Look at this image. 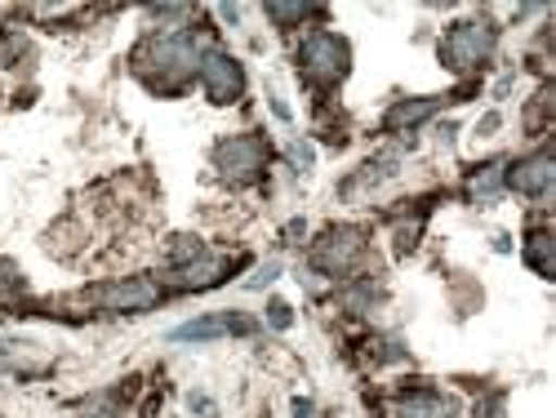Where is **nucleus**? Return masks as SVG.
I'll return each mask as SVG.
<instances>
[{"instance_id":"obj_1","label":"nucleus","mask_w":556,"mask_h":418,"mask_svg":"<svg viewBox=\"0 0 556 418\" xmlns=\"http://www.w3.org/2000/svg\"><path fill=\"white\" fill-rule=\"evenodd\" d=\"M441 54H445V67H454V72L481 67L494 54V27L490 23H454Z\"/></svg>"},{"instance_id":"obj_2","label":"nucleus","mask_w":556,"mask_h":418,"mask_svg":"<svg viewBox=\"0 0 556 418\" xmlns=\"http://www.w3.org/2000/svg\"><path fill=\"white\" fill-rule=\"evenodd\" d=\"M299 67H303V76L316 80V85H334V80L348 76V45H343L339 36H330V31H316V36L303 40Z\"/></svg>"},{"instance_id":"obj_3","label":"nucleus","mask_w":556,"mask_h":418,"mask_svg":"<svg viewBox=\"0 0 556 418\" xmlns=\"http://www.w3.org/2000/svg\"><path fill=\"white\" fill-rule=\"evenodd\" d=\"M138 63L156 67L165 80H178V76H188L192 67H201V50H197L192 36H165V40L148 45V50L138 54Z\"/></svg>"},{"instance_id":"obj_4","label":"nucleus","mask_w":556,"mask_h":418,"mask_svg":"<svg viewBox=\"0 0 556 418\" xmlns=\"http://www.w3.org/2000/svg\"><path fill=\"white\" fill-rule=\"evenodd\" d=\"M267 161V148H263V138L254 134H237V138H227V143H218L214 152V165L231 178V182H250Z\"/></svg>"},{"instance_id":"obj_5","label":"nucleus","mask_w":556,"mask_h":418,"mask_svg":"<svg viewBox=\"0 0 556 418\" xmlns=\"http://www.w3.org/2000/svg\"><path fill=\"white\" fill-rule=\"evenodd\" d=\"M94 303L108 307V312H148V307L161 303V286L148 281V276H129V281L94 290Z\"/></svg>"},{"instance_id":"obj_6","label":"nucleus","mask_w":556,"mask_h":418,"mask_svg":"<svg viewBox=\"0 0 556 418\" xmlns=\"http://www.w3.org/2000/svg\"><path fill=\"white\" fill-rule=\"evenodd\" d=\"M361 254H365V237H361L356 227H330L326 237L316 241V250H312V258H316L320 271H348Z\"/></svg>"},{"instance_id":"obj_7","label":"nucleus","mask_w":556,"mask_h":418,"mask_svg":"<svg viewBox=\"0 0 556 418\" xmlns=\"http://www.w3.org/2000/svg\"><path fill=\"white\" fill-rule=\"evenodd\" d=\"M201 85L214 103H237L241 89H245V76H241V63L227 59V54H205L201 59Z\"/></svg>"},{"instance_id":"obj_8","label":"nucleus","mask_w":556,"mask_h":418,"mask_svg":"<svg viewBox=\"0 0 556 418\" xmlns=\"http://www.w3.org/2000/svg\"><path fill=\"white\" fill-rule=\"evenodd\" d=\"M552 156L547 152H539V156H530V161H521L513 174H507V182L521 192V197H547L552 192Z\"/></svg>"},{"instance_id":"obj_9","label":"nucleus","mask_w":556,"mask_h":418,"mask_svg":"<svg viewBox=\"0 0 556 418\" xmlns=\"http://www.w3.org/2000/svg\"><path fill=\"white\" fill-rule=\"evenodd\" d=\"M250 320H237V316H205V320H192V325H178L169 339L178 343H210V339H223V334H245Z\"/></svg>"},{"instance_id":"obj_10","label":"nucleus","mask_w":556,"mask_h":418,"mask_svg":"<svg viewBox=\"0 0 556 418\" xmlns=\"http://www.w3.org/2000/svg\"><path fill=\"white\" fill-rule=\"evenodd\" d=\"M458 405L441 392H405L396 401V418H454Z\"/></svg>"},{"instance_id":"obj_11","label":"nucleus","mask_w":556,"mask_h":418,"mask_svg":"<svg viewBox=\"0 0 556 418\" xmlns=\"http://www.w3.org/2000/svg\"><path fill=\"white\" fill-rule=\"evenodd\" d=\"M174 276H178V286H182V290H210V286H218L223 276H227V263L201 254V258H192V263H182Z\"/></svg>"},{"instance_id":"obj_12","label":"nucleus","mask_w":556,"mask_h":418,"mask_svg":"<svg viewBox=\"0 0 556 418\" xmlns=\"http://www.w3.org/2000/svg\"><path fill=\"white\" fill-rule=\"evenodd\" d=\"M498 188H503V161L481 165V169L472 174V182H468V192H472V201H477V205L498 201Z\"/></svg>"},{"instance_id":"obj_13","label":"nucleus","mask_w":556,"mask_h":418,"mask_svg":"<svg viewBox=\"0 0 556 418\" xmlns=\"http://www.w3.org/2000/svg\"><path fill=\"white\" fill-rule=\"evenodd\" d=\"M437 107H441V99H424V103H396V107L388 112V129H409V125L428 121Z\"/></svg>"},{"instance_id":"obj_14","label":"nucleus","mask_w":556,"mask_h":418,"mask_svg":"<svg viewBox=\"0 0 556 418\" xmlns=\"http://www.w3.org/2000/svg\"><path fill=\"white\" fill-rule=\"evenodd\" d=\"M526 258H530V267L539 271V276H547V281H552V237H547V231H534V237H530V245H526Z\"/></svg>"},{"instance_id":"obj_15","label":"nucleus","mask_w":556,"mask_h":418,"mask_svg":"<svg viewBox=\"0 0 556 418\" xmlns=\"http://www.w3.org/2000/svg\"><path fill=\"white\" fill-rule=\"evenodd\" d=\"M276 271H281V263H263V267H258V276L250 281V290H263L267 281H276Z\"/></svg>"},{"instance_id":"obj_16","label":"nucleus","mask_w":556,"mask_h":418,"mask_svg":"<svg viewBox=\"0 0 556 418\" xmlns=\"http://www.w3.org/2000/svg\"><path fill=\"white\" fill-rule=\"evenodd\" d=\"M267 14H271V18H281V23H294V18H303L307 10H303V5H271Z\"/></svg>"},{"instance_id":"obj_17","label":"nucleus","mask_w":556,"mask_h":418,"mask_svg":"<svg viewBox=\"0 0 556 418\" xmlns=\"http://www.w3.org/2000/svg\"><path fill=\"white\" fill-rule=\"evenodd\" d=\"M267 320L276 325V330H286V325H290V307H286V303H271V307H267Z\"/></svg>"},{"instance_id":"obj_18","label":"nucleus","mask_w":556,"mask_h":418,"mask_svg":"<svg viewBox=\"0 0 556 418\" xmlns=\"http://www.w3.org/2000/svg\"><path fill=\"white\" fill-rule=\"evenodd\" d=\"M85 418H116V405H112V401H99V405H89Z\"/></svg>"},{"instance_id":"obj_19","label":"nucleus","mask_w":556,"mask_h":418,"mask_svg":"<svg viewBox=\"0 0 556 418\" xmlns=\"http://www.w3.org/2000/svg\"><path fill=\"white\" fill-rule=\"evenodd\" d=\"M290 161L307 169V165H312V148H303V143H294V148H290Z\"/></svg>"},{"instance_id":"obj_20","label":"nucleus","mask_w":556,"mask_h":418,"mask_svg":"<svg viewBox=\"0 0 556 418\" xmlns=\"http://www.w3.org/2000/svg\"><path fill=\"white\" fill-rule=\"evenodd\" d=\"M294 418H312V401H294Z\"/></svg>"}]
</instances>
